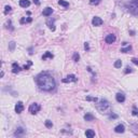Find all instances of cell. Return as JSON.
Returning a JSON list of instances; mask_svg holds the SVG:
<instances>
[{
  "label": "cell",
  "mask_w": 138,
  "mask_h": 138,
  "mask_svg": "<svg viewBox=\"0 0 138 138\" xmlns=\"http://www.w3.org/2000/svg\"><path fill=\"white\" fill-rule=\"evenodd\" d=\"M102 20L100 17H98V16H95V17L92 20V24H93L94 26H100V25H102Z\"/></svg>",
  "instance_id": "obj_7"
},
{
  "label": "cell",
  "mask_w": 138,
  "mask_h": 138,
  "mask_svg": "<svg viewBox=\"0 0 138 138\" xmlns=\"http://www.w3.org/2000/svg\"><path fill=\"white\" fill-rule=\"evenodd\" d=\"M84 120L88 121V122H91V121L94 120V115L92 114V113H86V114L84 115Z\"/></svg>",
  "instance_id": "obj_18"
},
{
  "label": "cell",
  "mask_w": 138,
  "mask_h": 138,
  "mask_svg": "<svg viewBox=\"0 0 138 138\" xmlns=\"http://www.w3.org/2000/svg\"><path fill=\"white\" fill-rule=\"evenodd\" d=\"M53 57H54V55L51 52H45V54L42 56V59H43V61H47V59H49V58L52 59Z\"/></svg>",
  "instance_id": "obj_17"
},
{
  "label": "cell",
  "mask_w": 138,
  "mask_h": 138,
  "mask_svg": "<svg viewBox=\"0 0 138 138\" xmlns=\"http://www.w3.org/2000/svg\"><path fill=\"white\" fill-rule=\"evenodd\" d=\"M115 99H117L118 102H124L125 101V95L123 93H118L115 95Z\"/></svg>",
  "instance_id": "obj_12"
},
{
  "label": "cell",
  "mask_w": 138,
  "mask_h": 138,
  "mask_svg": "<svg viewBox=\"0 0 138 138\" xmlns=\"http://www.w3.org/2000/svg\"><path fill=\"white\" fill-rule=\"evenodd\" d=\"M23 110H24V105H23V102H22V101H18L17 104L15 105V112L21 113V112H23Z\"/></svg>",
  "instance_id": "obj_10"
},
{
  "label": "cell",
  "mask_w": 138,
  "mask_h": 138,
  "mask_svg": "<svg viewBox=\"0 0 138 138\" xmlns=\"http://www.w3.org/2000/svg\"><path fill=\"white\" fill-rule=\"evenodd\" d=\"M26 134V129H24L23 127H17L16 131L14 132V136L15 137H22Z\"/></svg>",
  "instance_id": "obj_6"
},
{
  "label": "cell",
  "mask_w": 138,
  "mask_h": 138,
  "mask_svg": "<svg viewBox=\"0 0 138 138\" xmlns=\"http://www.w3.org/2000/svg\"><path fill=\"white\" fill-rule=\"evenodd\" d=\"M84 49H85L86 51L90 50V45H88V42H85V44H84Z\"/></svg>",
  "instance_id": "obj_32"
},
{
  "label": "cell",
  "mask_w": 138,
  "mask_h": 138,
  "mask_svg": "<svg viewBox=\"0 0 138 138\" xmlns=\"http://www.w3.org/2000/svg\"><path fill=\"white\" fill-rule=\"evenodd\" d=\"M105 41H106V43H108V44H111V43H113L115 41V36L112 34L108 35V36L105 38Z\"/></svg>",
  "instance_id": "obj_8"
},
{
  "label": "cell",
  "mask_w": 138,
  "mask_h": 138,
  "mask_svg": "<svg viewBox=\"0 0 138 138\" xmlns=\"http://www.w3.org/2000/svg\"><path fill=\"white\" fill-rule=\"evenodd\" d=\"M36 83L40 90L45 92H51L55 88L56 82L55 79L49 72H41L36 77Z\"/></svg>",
  "instance_id": "obj_1"
},
{
  "label": "cell",
  "mask_w": 138,
  "mask_h": 138,
  "mask_svg": "<svg viewBox=\"0 0 138 138\" xmlns=\"http://www.w3.org/2000/svg\"><path fill=\"white\" fill-rule=\"evenodd\" d=\"M123 5L131 14L138 15V0H124Z\"/></svg>",
  "instance_id": "obj_3"
},
{
  "label": "cell",
  "mask_w": 138,
  "mask_h": 138,
  "mask_svg": "<svg viewBox=\"0 0 138 138\" xmlns=\"http://www.w3.org/2000/svg\"><path fill=\"white\" fill-rule=\"evenodd\" d=\"M117 118H118L117 114H111L110 115V119H117Z\"/></svg>",
  "instance_id": "obj_34"
},
{
  "label": "cell",
  "mask_w": 138,
  "mask_h": 138,
  "mask_svg": "<svg viewBox=\"0 0 138 138\" xmlns=\"http://www.w3.org/2000/svg\"><path fill=\"white\" fill-rule=\"evenodd\" d=\"M132 71H133V69H132L131 67H126V69H125V74H131Z\"/></svg>",
  "instance_id": "obj_31"
},
{
  "label": "cell",
  "mask_w": 138,
  "mask_h": 138,
  "mask_svg": "<svg viewBox=\"0 0 138 138\" xmlns=\"http://www.w3.org/2000/svg\"><path fill=\"white\" fill-rule=\"evenodd\" d=\"M20 5L22 8H28L30 5V1L29 0H20Z\"/></svg>",
  "instance_id": "obj_15"
},
{
  "label": "cell",
  "mask_w": 138,
  "mask_h": 138,
  "mask_svg": "<svg viewBox=\"0 0 138 138\" xmlns=\"http://www.w3.org/2000/svg\"><path fill=\"white\" fill-rule=\"evenodd\" d=\"M79 59H80V55H79V54H78L77 52L74 53V61L75 62H78Z\"/></svg>",
  "instance_id": "obj_26"
},
{
  "label": "cell",
  "mask_w": 138,
  "mask_h": 138,
  "mask_svg": "<svg viewBox=\"0 0 138 138\" xmlns=\"http://www.w3.org/2000/svg\"><path fill=\"white\" fill-rule=\"evenodd\" d=\"M77 77H75V75H67L66 78H64L63 79V82L64 83H70V82H77Z\"/></svg>",
  "instance_id": "obj_5"
},
{
  "label": "cell",
  "mask_w": 138,
  "mask_h": 138,
  "mask_svg": "<svg viewBox=\"0 0 138 138\" xmlns=\"http://www.w3.org/2000/svg\"><path fill=\"white\" fill-rule=\"evenodd\" d=\"M4 13H5V14H8V13H9V12H11V7H10V5H5V8H4Z\"/></svg>",
  "instance_id": "obj_29"
},
{
  "label": "cell",
  "mask_w": 138,
  "mask_h": 138,
  "mask_svg": "<svg viewBox=\"0 0 138 138\" xmlns=\"http://www.w3.org/2000/svg\"><path fill=\"white\" fill-rule=\"evenodd\" d=\"M85 136L88 137V138H93L94 136H95V132H94L93 129H86Z\"/></svg>",
  "instance_id": "obj_16"
},
{
  "label": "cell",
  "mask_w": 138,
  "mask_h": 138,
  "mask_svg": "<svg viewBox=\"0 0 138 138\" xmlns=\"http://www.w3.org/2000/svg\"><path fill=\"white\" fill-rule=\"evenodd\" d=\"M132 114L133 115H135V117H138V109L136 107L134 106V108H133V110H132Z\"/></svg>",
  "instance_id": "obj_25"
},
{
  "label": "cell",
  "mask_w": 138,
  "mask_h": 138,
  "mask_svg": "<svg viewBox=\"0 0 138 138\" xmlns=\"http://www.w3.org/2000/svg\"><path fill=\"white\" fill-rule=\"evenodd\" d=\"M114 132L115 133H119V134H122L125 132V127H124L123 124H119V125H117L114 127Z\"/></svg>",
  "instance_id": "obj_11"
},
{
  "label": "cell",
  "mask_w": 138,
  "mask_h": 138,
  "mask_svg": "<svg viewBox=\"0 0 138 138\" xmlns=\"http://www.w3.org/2000/svg\"><path fill=\"white\" fill-rule=\"evenodd\" d=\"M121 66H122V62H121L120 59L115 61V63H114V67H115V68H121Z\"/></svg>",
  "instance_id": "obj_22"
},
{
  "label": "cell",
  "mask_w": 138,
  "mask_h": 138,
  "mask_svg": "<svg viewBox=\"0 0 138 138\" xmlns=\"http://www.w3.org/2000/svg\"><path fill=\"white\" fill-rule=\"evenodd\" d=\"M32 53H34V52H32V49H29V54H30V55H31Z\"/></svg>",
  "instance_id": "obj_36"
},
{
  "label": "cell",
  "mask_w": 138,
  "mask_h": 138,
  "mask_svg": "<svg viewBox=\"0 0 138 138\" xmlns=\"http://www.w3.org/2000/svg\"><path fill=\"white\" fill-rule=\"evenodd\" d=\"M34 2H35V3H36L37 5H40V1H39V0H34Z\"/></svg>",
  "instance_id": "obj_35"
},
{
  "label": "cell",
  "mask_w": 138,
  "mask_h": 138,
  "mask_svg": "<svg viewBox=\"0 0 138 138\" xmlns=\"http://www.w3.org/2000/svg\"><path fill=\"white\" fill-rule=\"evenodd\" d=\"M58 4L62 5L64 8H68L69 7V2L66 1V0H58Z\"/></svg>",
  "instance_id": "obj_19"
},
{
  "label": "cell",
  "mask_w": 138,
  "mask_h": 138,
  "mask_svg": "<svg viewBox=\"0 0 138 138\" xmlns=\"http://www.w3.org/2000/svg\"><path fill=\"white\" fill-rule=\"evenodd\" d=\"M96 109L100 113H104V114H109V113L112 112L111 105H110V102L106 100V99L97 100L96 101Z\"/></svg>",
  "instance_id": "obj_2"
},
{
  "label": "cell",
  "mask_w": 138,
  "mask_h": 138,
  "mask_svg": "<svg viewBox=\"0 0 138 138\" xmlns=\"http://www.w3.org/2000/svg\"><path fill=\"white\" fill-rule=\"evenodd\" d=\"M21 70H22V68L17 65V63H13V65H12V71H13V74H18Z\"/></svg>",
  "instance_id": "obj_14"
},
{
  "label": "cell",
  "mask_w": 138,
  "mask_h": 138,
  "mask_svg": "<svg viewBox=\"0 0 138 138\" xmlns=\"http://www.w3.org/2000/svg\"><path fill=\"white\" fill-rule=\"evenodd\" d=\"M86 100H92V101H94V102H96L98 99L96 98V97H91V96H88L86 97Z\"/></svg>",
  "instance_id": "obj_27"
},
{
  "label": "cell",
  "mask_w": 138,
  "mask_h": 138,
  "mask_svg": "<svg viewBox=\"0 0 138 138\" xmlns=\"http://www.w3.org/2000/svg\"><path fill=\"white\" fill-rule=\"evenodd\" d=\"M40 109H41V106H40L39 104H37V102H34V104H31L30 106H29V112L31 113V114H36L37 112L40 111Z\"/></svg>",
  "instance_id": "obj_4"
},
{
  "label": "cell",
  "mask_w": 138,
  "mask_h": 138,
  "mask_svg": "<svg viewBox=\"0 0 138 138\" xmlns=\"http://www.w3.org/2000/svg\"><path fill=\"white\" fill-rule=\"evenodd\" d=\"M9 49H10V51H14V49H15V42L14 41H11L9 43Z\"/></svg>",
  "instance_id": "obj_24"
},
{
  "label": "cell",
  "mask_w": 138,
  "mask_h": 138,
  "mask_svg": "<svg viewBox=\"0 0 138 138\" xmlns=\"http://www.w3.org/2000/svg\"><path fill=\"white\" fill-rule=\"evenodd\" d=\"M54 22H55L54 18H49V20L47 21V25L49 26V28H50L52 31H55V25H54Z\"/></svg>",
  "instance_id": "obj_9"
},
{
  "label": "cell",
  "mask_w": 138,
  "mask_h": 138,
  "mask_svg": "<svg viewBox=\"0 0 138 138\" xmlns=\"http://www.w3.org/2000/svg\"><path fill=\"white\" fill-rule=\"evenodd\" d=\"M52 13H53V9L52 8H50V7H48V8H45V9L43 10L42 14L44 16H51L52 15Z\"/></svg>",
  "instance_id": "obj_13"
},
{
  "label": "cell",
  "mask_w": 138,
  "mask_h": 138,
  "mask_svg": "<svg viewBox=\"0 0 138 138\" xmlns=\"http://www.w3.org/2000/svg\"><path fill=\"white\" fill-rule=\"evenodd\" d=\"M99 2H100V0H90L91 4H98Z\"/></svg>",
  "instance_id": "obj_30"
},
{
  "label": "cell",
  "mask_w": 138,
  "mask_h": 138,
  "mask_svg": "<svg viewBox=\"0 0 138 138\" xmlns=\"http://www.w3.org/2000/svg\"><path fill=\"white\" fill-rule=\"evenodd\" d=\"M31 65H32V63H31V62H30V61H28V63H27V65H25V66H24V67H23V69H25V70H27V69H29V67H30V66H31Z\"/></svg>",
  "instance_id": "obj_28"
},
{
  "label": "cell",
  "mask_w": 138,
  "mask_h": 138,
  "mask_svg": "<svg viewBox=\"0 0 138 138\" xmlns=\"http://www.w3.org/2000/svg\"><path fill=\"white\" fill-rule=\"evenodd\" d=\"M32 21V18L31 17H23V18H21V24H27V23H30V22Z\"/></svg>",
  "instance_id": "obj_20"
},
{
  "label": "cell",
  "mask_w": 138,
  "mask_h": 138,
  "mask_svg": "<svg viewBox=\"0 0 138 138\" xmlns=\"http://www.w3.org/2000/svg\"><path fill=\"white\" fill-rule=\"evenodd\" d=\"M45 126H47L48 128H52V126H53L52 121H50V120H47V121H45Z\"/></svg>",
  "instance_id": "obj_23"
},
{
  "label": "cell",
  "mask_w": 138,
  "mask_h": 138,
  "mask_svg": "<svg viewBox=\"0 0 138 138\" xmlns=\"http://www.w3.org/2000/svg\"><path fill=\"white\" fill-rule=\"evenodd\" d=\"M131 51H132V47H131V45L121 49V52H122V53H128V52H131Z\"/></svg>",
  "instance_id": "obj_21"
},
{
  "label": "cell",
  "mask_w": 138,
  "mask_h": 138,
  "mask_svg": "<svg viewBox=\"0 0 138 138\" xmlns=\"http://www.w3.org/2000/svg\"><path fill=\"white\" fill-rule=\"evenodd\" d=\"M132 62H133L135 65H137V66H138V59L137 58H132Z\"/></svg>",
  "instance_id": "obj_33"
}]
</instances>
